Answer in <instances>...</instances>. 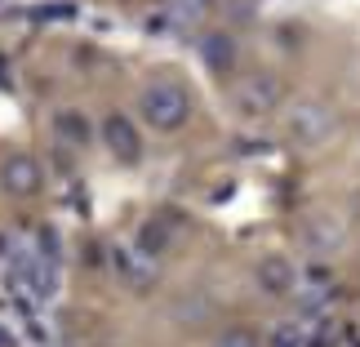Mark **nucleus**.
<instances>
[{"mask_svg": "<svg viewBox=\"0 0 360 347\" xmlns=\"http://www.w3.org/2000/svg\"><path fill=\"white\" fill-rule=\"evenodd\" d=\"M214 347H258V339H254V334H245V329H227V334H218Z\"/></svg>", "mask_w": 360, "mask_h": 347, "instance_id": "obj_11", "label": "nucleus"}, {"mask_svg": "<svg viewBox=\"0 0 360 347\" xmlns=\"http://www.w3.org/2000/svg\"><path fill=\"white\" fill-rule=\"evenodd\" d=\"M58 134H72L76 143H85L89 130H85V120H80V112H63V116H58Z\"/></svg>", "mask_w": 360, "mask_h": 347, "instance_id": "obj_10", "label": "nucleus"}, {"mask_svg": "<svg viewBox=\"0 0 360 347\" xmlns=\"http://www.w3.org/2000/svg\"><path fill=\"white\" fill-rule=\"evenodd\" d=\"M40 165L36 156H27V151H18V156H9L5 165H0V183H5V191H13V196H32V191H40Z\"/></svg>", "mask_w": 360, "mask_h": 347, "instance_id": "obj_4", "label": "nucleus"}, {"mask_svg": "<svg viewBox=\"0 0 360 347\" xmlns=\"http://www.w3.org/2000/svg\"><path fill=\"white\" fill-rule=\"evenodd\" d=\"M103 138H107V147H112L120 160H134L138 147H143V143H138V130H134L129 116H107V120H103Z\"/></svg>", "mask_w": 360, "mask_h": 347, "instance_id": "obj_7", "label": "nucleus"}, {"mask_svg": "<svg viewBox=\"0 0 360 347\" xmlns=\"http://www.w3.org/2000/svg\"><path fill=\"white\" fill-rule=\"evenodd\" d=\"M302 241H307L311 254H338L342 241H347V227H342V218L321 214V218H311V223L302 227Z\"/></svg>", "mask_w": 360, "mask_h": 347, "instance_id": "obj_5", "label": "nucleus"}, {"mask_svg": "<svg viewBox=\"0 0 360 347\" xmlns=\"http://www.w3.org/2000/svg\"><path fill=\"white\" fill-rule=\"evenodd\" d=\"M138 112H143V120L151 130L174 134V130H183L187 116H191V94L178 85V80L156 76V80L143 85V94H138Z\"/></svg>", "mask_w": 360, "mask_h": 347, "instance_id": "obj_1", "label": "nucleus"}, {"mask_svg": "<svg viewBox=\"0 0 360 347\" xmlns=\"http://www.w3.org/2000/svg\"><path fill=\"white\" fill-rule=\"evenodd\" d=\"M281 80H276L271 72H254L245 76L236 89H231V103H236L240 116H271L276 107H281Z\"/></svg>", "mask_w": 360, "mask_h": 347, "instance_id": "obj_3", "label": "nucleus"}, {"mask_svg": "<svg viewBox=\"0 0 360 347\" xmlns=\"http://www.w3.org/2000/svg\"><path fill=\"white\" fill-rule=\"evenodd\" d=\"M271 347H302V339H298V329L289 325V329H276V339H271Z\"/></svg>", "mask_w": 360, "mask_h": 347, "instance_id": "obj_12", "label": "nucleus"}, {"mask_svg": "<svg viewBox=\"0 0 360 347\" xmlns=\"http://www.w3.org/2000/svg\"><path fill=\"white\" fill-rule=\"evenodd\" d=\"M205 63H210L214 72H231V63H236V40L223 36V32L205 36Z\"/></svg>", "mask_w": 360, "mask_h": 347, "instance_id": "obj_8", "label": "nucleus"}, {"mask_svg": "<svg viewBox=\"0 0 360 347\" xmlns=\"http://www.w3.org/2000/svg\"><path fill=\"white\" fill-rule=\"evenodd\" d=\"M165 241H169V223H165V218H156V223H151L143 236H138V245H143L147 254H160V249H165Z\"/></svg>", "mask_w": 360, "mask_h": 347, "instance_id": "obj_9", "label": "nucleus"}, {"mask_svg": "<svg viewBox=\"0 0 360 347\" xmlns=\"http://www.w3.org/2000/svg\"><path fill=\"white\" fill-rule=\"evenodd\" d=\"M258 281H262L267 294H294L298 289V267L285 254H267L258 263Z\"/></svg>", "mask_w": 360, "mask_h": 347, "instance_id": "obj_6", "label": "nucleus"}, {"mask_svg": "<svg viewBox=\"0 0 360 347\" xmlns=\"http://www.w3.org/2000/svg\"><path fill=\"white\" fill-rule=\"evenodd\" d=\"M334 130H338V116L329 112L325 103H316V99L294 103V107H289V116H285V134L294 138L298 147H321V143L334 138Z\"/></svg>", "mask_w": 360, "mask_h": 347, "instance_id": "obj_2", "label": "nucleus"}]
</instances>
